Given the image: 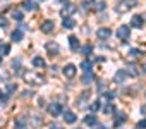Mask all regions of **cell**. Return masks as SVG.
Here are the masks:
<instances>
[{
	"instance_id": "6da1fadb",
	"label": "cell",
	"mask_w": 146,
	"mask_h": 129,
	"mask_svg": "<svg viewBox=\"0 0 146 129\" xmlns=\"http://www.w3.org/2000/svg\"><path fill=\"white\" fill-rule=\"evenodd\" d=\"M24 81L28 84H43L45 83V78L40 76V74H36V72L28 71V72H24Z\"/></svg>"
},
{
	"instance_id": "7a4b0ae2",
	"label": "cell",
	"mask_w": 146,
	"mask_h": 129,
	"mask_svg": "<svg viewBox=\"0 0 146 129\" xmlns=\"http://www.w3.org/2000/svg\"><path fill=\"white\" fill-rule=\"evenodd\" d=\"M76 71H78V69H76L74 64H67V66L64 67V71H62V72H64V76H65L67 79H72V78L76 76Z\"/></svg>"
},
{
	"instance_id": "3957f363",
	"label": "cell",
	"mask_w": 146,
	"mask_h": 129,
	"mask_svg": "<svg viewBox=\"0 0 146 129\" xmlns=\"http://www.w3.org/2000/svg\"><path fill=\"white\" fill-rule=\"evenodd\" d=\"M134 5H136V2H131V0H127V2H124V4H122V2L117 4V5H115V11H117V12H127V11L132 9Z\"/></svg>"
},
{
	"instance_id": "277c9868",
	"label": "cell",
	"mask_w": 146,
	"mask_h": 129,
	"mask_svg": "<svg viewBox=\"0 0 146 129\" xmlns=\"http://www.w3.org/2000/svg\"><path fill=\"white\" fill-rule=\"evenodd\" d=\"M129 35H131V29H129V26H120L119 29H117V36H119V40H127L129 38Z\"/></svg>"
},
{
	"instance_id": "5b68a950",
	"label": "cell",
	"mask_w": 146,
	"mask_h": 129,
	"mask_svg": "<svg viewBox=\"0 0 146 129\" xmlns=\"http://www.w3.org/2000/svg\"><path fill=\"white\" fill-rule=\"evenodd\" d=\"M76 9H78V7H76L74 4H65V7L62 9V16H64V19H65V17H70V14H74Z\"/></svg>"
},
{
	"instance_id": "8992f818",
	"label": "cell",
	"mask_w": 146,
	"mask_h": 129,
	"mask_svg": "<svg viewBox=\"0 0 146 129\" xmlns=\"http://www.w3.org/2000/svg\"><path fill=\"white\" fill-rule=\"evenodd\" d=\"M143 24H144V19H143V16H139V14L132 16V19H131V26H132V28L139 29V28H143Z\"/></svg>"
},
{
	"instance_id": "52a82bcc",
	"label": "cell",
	"mask_w": 146,
	"mask_h": 129,
	"mask_svg": "<svg viewBox=\"0 0 146 129\" xmlns=\"http://www.w3.org/2000/svg\"><path fill=\"white\" fill-rule=\"evenodd\" d=\"M45 48H46V52L52 53V55H57V53L60 52V47H58V43H55V41H48V43L45 45Z\"/></svg>"
},
{
	"instance_id": "ba28073f",
	"label": "cell",
	"mask_w": 146,
	"mask_h": 129,
	"mask_svg": "<svg viewBox=\"0 0 146 129\" xmlns=\"http://www.w3.org/2000/svg\"><path fill=\"white\" fill-rule=\"evenodd\" d=\"M48 112H50L52 115H60V114L64 112V108H62L60 103H50V105H48Z\"/></svg>"
},
{
	"instance_id": "9c48e42d",
	"label": "cell",
	"mask_w": 146,
	"mask_h": 129,
	"mask_svg": "<svg viewBox=\"0 0 146 129\" xmlns=\"http://www.w3.org/2000/svg\"><path fill=\"white\" fill-rule=\"evenodd\" d=\"M64 120H65L67 124H74V122L78 120V115H76L74 112H70V110H65V114H64Z\"/></svg>"
},
{
	"instance_id": "30bf717a",
	"label": "cell",
	"mask_w": 146,
	"mask_h": 129,
	"mask_svg": "<svg viewBox=\"0 0 146 129\" xmlns=\"http://www.w3.org/2000/svg\"><path fill=\"white\" fill-rule=\"evenodd\" d=\"M110 35H112V31H110L108 28H100V29H96V36H98L100 40H107V38H110Z\"/></svg>"
},
{
	"instance_id": "8fae6325",
	"label": "cell",
	"mask_w": 146,
	"mask_h": 129,
	"mask_svg": "<svg viewBox=\"0 0 146 129\" xmlns=\"http://www.w3.org/2000/svg\"><path fill=\"white\" fill-rule=\"evenodd\" d=\"M69 43H70V50L72 52H78L81 47H79V40H78V36H74V35H70L69 36Z\"/></svg>"
},
{
	"instance_id": "7c38bea8",
	"label": "cell",
	"mask_w": 146,
	"mask_h": 129,
	"mask_svg": "<svg viewBox=\"0 0 146 129\" xmlns=\"http://www.w3.org/2000/svg\"><path fill=\"white\" fill-rule=\"evenodd\" d=\"M53 28H55V24H53V21H43L41 23V31L43 33H50V31H53Z\"/></svg>"
},
{
	"instance_id": "4fadbf2b",
	"label": "cell",
	"mask_w": 146,
	"mask_h": 129,
	"mask_svg": "<svg viewBox=\"0 0 146 129\" xmlns=\"http://www.w3.org/2000/svg\"><path fill=\"white\" fill-rule=\"evenodd\" d=\"M125 120H127V115H125L124 112H117V115H115V120H113V124H115V126L119 127V126H120L122 122H125Z\"/></svg>"
},
{
	"instance_id": "5bb4252c",
	"label": "cell",
	"mask_w": 146,
	"mask_h": 129,
	"mask_svg": "<svg viewBox=\"0 0 146 129\" xmlns=\"http://www.w3.org/2000/svg\"><path fill=\"white\" fill-rule=\"evenodd\" d=\"M62 26H64L65 29H72V28L76 26V21L72 19V17H65V19L62 21Z\"/></svg>"
},
{
	"instance_id": "9a60e30c",
	"label": "cell",
	"mask_w": 146,
	"mask_h": 129,
	"mask_svg": "<svg viewBox=\"0 0 146 129\" xmlns=\"http://www.w3.org/2000/svg\"><path fill=\"white\" fill-rule=\"evenodd\" d=\"M23 36H24V31H21V29L17 28V29L11 35V40H12V41H21V40H23Z\"/></svg>"
},
{
	"instance_id": "2e32d148",
	"label": "cell",
	"mask_w": 146,
	"mask_h": 129,
	"mask_svg": "<svg viewBox=\"0 0 146 129\" xmlns=\"http://www.w3.org/2000/svg\"><path fill=\"white\" fill-rule=\"evenodd\" d=\"M81 69L86 71V72L90 74L91 69H93V62H91V60H83V62H81Z\"/></svg>"
},
{
	"instance_id": "e0dca14e",
	"label": "cell",
	"mask_w": 146,
	"mask_h": 129,
	"mask_svg": "<svg viewBox=\"0 0 146 129\" xmlns=\"http://www.w3.org/2000/svg\"><path fill=\"white\" fill-rule=\"evenodd\" d=\"M125 76H127V71H119V72L113 76V81H115V83H122V81L125 79Z\"/></svg>"
},
{
	"instance_id": "ac0fdd59",
	"label": "cell",
	"mask_w": 146,
	"mask_h": 129,
	"mask_svg": "<svg viewBox=\"0 0 146 129\" xmlns=\"http://www.w3.org/2000/svg\"><path fill=\"white\" fill-rule=\"evenodd\" d=\"M84 124L93 127L95 124H98V120H96V117H95V115H86V117H84Z\"/></svg>"
},
{
	"instance_id": "d6986e66",
	"label": "cell",
	"mask_w": 146,
	"mask_h": 129,
	"mask_svg": "<svg viewBox=\"0 0 146 129\" xmlns=\"http://www.w3.org/2000/svg\"><path fill=\"white\" fill-rule=\"evenodd\" d=\"M33 66H35V67L43 69V67H45V60H43L41 57H35V59H33Z\"/></svg>"
},
{
	"instance_id": "ffe728a7",
	"label": "cell",
	"mask_w": 146,
	"mask_h": 129,
	"mask_svg": "<svg viewBox=\"0 0 146 129\" xmlns=\"http://www.w3.org/2000/svg\"><path fill=\"white\" fill-rule=\"evenodd\" d=\"M23 7H24L26 11H33V9L38 7V4H36V2H23Z\"/></svg>"
},
{
	"instance_id": "44dd1931",
	"label": "cell",
	"mask_w": 146,
	"mask_h": 129,
	"mask_svg": "<svg viewBox=\"0 0 146 129\" xmlns=\"http://www.w3.org/2000/svg\"><path fill=\"white\" fill-rule=\"evenodd\" d=\"M11 52V47L7 45V43H0V53H2V55H7Z\"/></svg>"
},
{
	"instance_id": "7402d4cb",
	"label": "cell",
	"mask_w": 146,
	"mask_h": 129,
	"mask_svg": "<svg viewBox=\"0 0 146 129\" xmlns=\"http://www.w3.org/2000/svg\"><path fill=\"white\" fill-rule=\"evenodd\" d=\"M12 17H14L16 21H21V19L24 17V14H23L21 11H12Z\"/></svg>"
},
{
	"instance_id": "603a6c76",
	"label": "cell",
	"mask_w": 146,
	"mask_h": 129,
	"mask_svg": "<svg viewBox=\"0 0 146 129\" xmlns=\"http://www.w3.org/2000/svg\"><path fill=\"white\" fill-rule=\"evenodd\" d=\"M81 52H83V53H86V55H90V53L93 52V45H84V47L81 48Z\"/></svg>"
},
{
	"instance_id": "cb8c5ba5",
	"label": "cell",
	"mask_w": 146,
	"mask_h": 129,
	"mask_svg": "<svg viewBox=\"0 0 146 129\" xmlns=\"http://www.w3.org/2000/svg\"><path fill=\"white\" fill-rule=\"evenodd\" d=\"M113 110H115V108H113V105H112V103H107V105L103 107V112H105V114H112Z\"/></svg>"
},
{
	"instance_id": "d4e9b609",
	"label": "cell",
	"mask_w": 146,
	"mask_h": 129,
	"mask_svg": "<svg viewBox=\"0 0 146 129\" xmlns=\"http://www.w3.org/2000/svg\"><path fill=\"white\" fill-rule=\"evenodd\" d=\"M91 81H93V74H91V72L83 78V83H84V84H88V83H91Z\"/></svg>"
},
{
	"instance_id": "484cf974",
	"label": "cell",
	"mask_w": 146,
	"mask_h": 129,
	"mask_svg": "<svg viewBox=\"0 0 146 129\" xmlns=\"http://www.w3.org/2000/svg\"><path fill=\"white\" fill-rule=\"evenodd\" d=\"M33 122H35V127H40V124H41V117L33 115Z\"/></svg>"
},
{
	"instance_id": "4316f807",
	"label": "cell",
	"mask_w": 146,
	"mask_h": 129,
	"mask_svg": "<svg viewBox=\"0 0 146 129\" xmlns=\"http://www.w3.org/2000/svg\"><path fill=\"white\" fill-rule=\"evenodd\" d=\"M127 74L136 78V76H137V71H136V67H129V69H127Z\"/></svg>"
},
{
	"instance_id": "83f0119b",
	"label": "cell",
	"mask_w": 146,
	"mask_h": 129,
	"mask_svg": "<svg viewBox=\"0 0 146 129\" xmlns=\"http://www.w3.org/2000/svg\"><path fill=\"white\" fill-rule=\"evenodd\" d=\"M98 108H100V103H98V102H93V103H91V107H90V110H91V112H96Z\"/></svg>"
},
{
	"instance_id": "f1b7e54d",
	"label": "cell",
	"mask_w": 146,
	"mask_h": 129,
	"mask_svg": "<svg viewBox=\"0 0 146 129\" xmlns=\"http://www.w3.org/2000/svg\"><path fill=\"white\" fill-rule=\"evenodd\" d=\"M93 7H95L96 11H102V9H105V4H103V2H98V4H93Z\"/></svg>"
},
{
	"instance_id": "f546056e",
	"label": "cell",
	"mask_w": 146,
	"mask_h": 129,
	"mask_svg": "<svg viewBox=\"0 0 146 129\" xmlns=\"http://www.w3.org/2000/svg\"><path fill=\"white\" fill-rule=\"evenodd\" d=\"M129 55H131V57H134V59H136V57H137V55H143V52H141V50H131V53H129Z\"/></svg>"
},
{
	"instance_id": "4dcf8cb0",
	"label": "cell",
	"mask_w": 146,
	"mask_h": 129,
	"mask_svg": "<svg viewBox=\"0 0 146 129\" xmlns=\"http://www.w3.org/2000/svg\"><path fill=\"white\" fill-rule=\"evenodd\" d=\"M137 127H139V129H146V119L139 120V122H137Z\"/></svg>"
},
{
	"instance_id": "1f68e13d",
	"label": "cell",
	"mask_w": 146,
	"mask_h": 129,
	"mask_svg": "<svg viewBox=\"0 0 146 129\" xmlns=\"http://www.w3.org/2000/svg\"><path fill=\"white\" fill-rule=\"evenodd\" d=\"M0 26H2V28H4V26H7V19H5L2 14H0Z\"/></svg>"
},
{
	"instance_id": "d6a6232c",
	"label": "cell",
	"mask_w": 146,
	"mask_h": 129,
	"mask_svg": "<svg viewBox=\"0 0 146 129\" xmlns=\"http://www.w3.org/2000/svg\"><path fill=\"white\" fill-rule=\"evenodd\" d=\"M7 90H9V93H11V91H14V90H16V84H9V86H7Z\"/></svg>"
},
{
	"instance_id": "836d02e7",
	"label": "cell",
	"mask_w": 146,
	"mask_h": 129,
	"mask_svg": "<svg viewBox=\"0 0 146 129\" xmlns=\"http://www.w3.org/2000/svg\"><path fill=\"white\" fill-rule=\"evenodd\" d=\"M112 96H113V93H107V95H105L107 100H112Z\"/></svg>"
},
{
	"instance_id": "e575fe53",
	"label": "cell",
	"mask_w": 146,
	"mask_h": 129,
	"mask_svg": "<svg viewBox=\"0 0 146 129\" xmlns=\"http://www.w3.org/2000/svg\"><path fill=\"white\" fill-rule=\"evenodd\" d=\"M50 129H60V126H57V124H52V126H50Z\"/></svg>"
},
{
	"instance_id": "d590c367",
	"label": "cell",
	"mask_w": 146,
	"mask_h": 129,
	"mask_svg": "<svg viewBox=\"0 0 146 129\" xmlns=\"http://www.w3.org/2000/svg\"><path fill=\"white\" fill-rule=\"evenodd\" d=\"M17 129H26V126H23V124L19 122V124H17Z\"/></svg>"
},
{
	"instance_id": "8d00e7d4",
	"label": "cell",
	"mask_w": 146,
	"mask_h": 129,
	"mask_svg": "<svg viewBox=\"0 0 146 129\" xmlns=\"http://www.w3.org/2000/svg\"><path fill=\"white\" fill-rule=\"evenodd\" d=\"M5 98H7V96H5V95H4L2 91H0V100H5Z\"/></svg>"
},
{
	"instance_id": "74e56055",
	"label": "cell",
	"mask_w": 146,
	"mask_h": 129,
	"mask_svg": "<svg viewBox=\"0 0 146 129\" xmlns=\"http://www.w3.org/2000/svg\"><path fill=\"white\" fill-rule=\"evenodd\" d=\"M143 69H144V71H146V64H144V67H143Z\"/></svg>"
},
{
	"instance_id": "f35d334b",
	"label": "cell",
	"mask_w": 146,
	"mask_h": 129,
	"mask_svg": "<svg viewBox=\"0 0 146 129\" xmlns=\"http://www.w3.org/2000/svg\"><path fill=\"white\" fill-rule=\"evenodd\" d=\"M96 129H105V127H96Z\"/></svg>"
},
{
	"instance_id": "ab89813d",
	"label": "cell",
	"mask_w": 146,
	"mask_h": 129,
	"mask_svg": "<svg viewBox=\"0 0 146 129\" xmlns=\"http://www.w3.org/2000/svg\"><path fill=\"white\" fill-rule=\"evenodd\" d=\"M0 64H2V57H0Z\"/></svg>"
}]
</instances>
